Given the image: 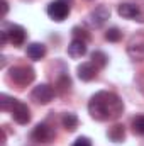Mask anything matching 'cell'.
Returning <instances> with one entry per match:
<instances>
[{
  "label": "cell",
  "instance_id": "6da1fadb",
  "mask_svg": "<svg viewBox=\"0 0 144 146\" xmlns=\"http://www.w3.org/2000/svg\"><path fill=\"white\" fill-rule=\"evenodd\" d=\"M124 104L119 99V95L112 92H97L90 102H88V112L95 121H115L122 115Z\"/></svg>",
  "mask_w": 144,
  "mask_h": 146
},
{
  "label": "cell",
  "instance_id": "7a4b0ae2",
  "mask_svg": "<svg viewBox=\"0 0 144 146\" xmlns=\"http://www.w3.org/2000/svg\"><path fill=\"white\" fill-rule=\"evenodd\" d=\"M10 78L17 85L26 87L36 78V73H34V68H31V66H15L10 70Z\"/></svg>",
  "mask_w": 144,
  "mask_h": 146
},
{
  "label": "cell",
  "instance_id": "3957f363",
  "mask_svg": "<svg viewBox=\"0 0 144 146\" xmlns=\"http://www.w3.org/2000/svg\"><path fill=\"white\" fill-rule=\"evenodd\" d=\"M68 14H70V5L65 3V2H61V0L51 2V3L48 5V15H49L53 21H56V22L65 21V19L68 17Z\"/></svg>",
  "mask_w": 144,
  "mask_h": 146
},
{
  "label": "cell",
  "instance_id": "277c9868",
  "mask_svg": "<svg viewBox=\"0 0 144 146\" xmlns=\"http://www.w3.org/2000/svg\"><path fill=\"white\" fill-rule=\"evenodd\" d=\"M31 97H32V100H36L37 104L46 106V104H49V102L53 100L54 90H53V87H49V85H46V83H41V85L34 87Z\"/></svg>",
  "mask_w": 144,
  "mask_h": 146
},
{
  "label": "cell",
  "instance_id": "5b68a950",
  "mask_svg": "<svg viewBox=\"0 0 144 146\" xmlns=\"http://www.w3.org/2000/svg\"><path fill=\"white\" fill-rule=\"evenodd\" d=\"M127 54L132 60H136V61H143L144 60V36L143 34H137V36H134L129 41Z\"/></svg>",
  "mask_w": 144,
  "mask_h": 146
},
{
  "label": "cell",
  "instance_id": "8992f818",
  "mask_svg": "<svg viewBox=\"0 0 144 146\" xmlns=\"http://www.w3.org/2000/svg\"><path fill=\"white\" fill-rule=\"evenodd\" d=\"M108 17H110V9H108L107 5H98L97 9H93L90 12L88 22H90L92 27H102L107 22Z\"/></svg>",
  "mask_w": 144,
  "mask_h": 146
},
{
  "label": "cell",
  "instance_id": "52a82bcc",
  "mask_svg": "<svg viewBox=\"0 0 144 146\" xmlns=\"http://www.w3.org/2000/svg\"><path fill=\"white\" fill-rule=\"evenodd\" d=\"M10 112H12V117L15 119V122H19V124H27L31 121V110H29V107L24 102L17 100V99H15Z\"/></svg>",
  "mask_w": 144,
  "mask_h": 146
},
{
  "label": "cell",
  "instance_id": "ba28073f",
  "mask_svg": "<svg viewBox=\"0 0 144 146\" xmlns=\"http://www.w3.org/2000/svg\"><path fill=\"white\" fill-rule=\"evenodd\" d=\"M53 138H54V131L48 124H37L32 131V139L37 143H49Z\"/></svg>",
  "mask_w": 144,
  "mask_h": 146
},
{
  "label": "cell",
  "instance_id": "9c48e42d",
  "mask_svg": "<svg viewBox=\"0 0 144 146\" xmlns=\"http://www.w3.org/2000/svg\"><path fill=\"white\" fill-rule=\"evenodd\" d=\"M7 34H9V41H10L14 46H20V44H24V41H26V29H24L22 26L10 24L9 29H7Z\"/></svg>",
  "mask_w": 144,
  "mask_h": 146
},
{
  "label": "cell",
  "instance_id": "30bf717a",
  "mask_svg": "<svg viewBox=\"0 0 144 146\" xmlns=\"http://www.w3.org/2000/svg\"><path fill=\"white\" fill-rule=\"evenodd\" d=\"M76 72H78V78H80V80L90 82V80H93V78L97 76V66H95L93 63H81V65L76 68Z\"/></svg>",
  "mask_w": 144,
  "mask_h": 146
},
{
  "label": "cell",
  "instance_id": "8fae6325",
  "mask_svg": "<svg viewBox=\"0 0 144 146\" xmlns=\"http://www.w3.org/2000/svg\"><path fill=\"white\" fill-rule=\"evenodd\" d=\"M87 53V42L81 39H73L68 46V54L71 58H81Z\"/></svg>",
  "mask_w": 144,
  "mask_h": 146
},
{
  "label": "cell",
  "instance_id": "7c38bea8",
  "mask_svg": "<svg viewBox=\"0 0 144 146\" xmlns=\"http://www.w3.org/2000/svg\"><path fill=\"white\" fill-rule=\"evenodd\" d=\"M117 12L124 19H136L139 15V7L134 5V3H120L119 9H117Z\"/></svg>",
  "mask_w": 144,
  "mask_h": 146
},
{
  "label": "cell",
  "instance_id": "4fadbf2b",
  "mask_svg": "<svg viewBox=\"0 0 144 146\" xmlns=\"http://www.w3.org/2000/svg\"><path fill=\"white\" fill-rule=\"evenodd\" d=\"M44 54H46V46L42 44V42H31L29 46H27V56L31 58V60H41V58H44Z\"/></svg>",
  "mask_w": 144,
  "mask_h": 146
},
{
  "label": "cell",
  "instance_id": "5bb4252c",
  "mask_svg": "<svg viewBox=\"0 0 144 146\" xmlns=\"http://www.w3.org/2000/svg\"><path fill=\"white\" fill-rule=\"evenodd\" d=\"M107 136L110 138V141H114V143H120V141L124 139V136H126L124 126H120V124L112 126V127L107 131Z\"/></svg>",
  "mask_w": 144,
  "mask_h": 146
},
{
  "label": "cell",
  "instance_id": "9a60e30c",
  "mask_svg": "<svg viewBox=\"0 0 144 146\" xmlns=\"http://www.w3.org/2000/svg\"><path fill=\"white\" fill-rule=\"evenodd\" d=\"M61 122H63V127L66 131H70V133H73L78 127V124H80V121H78V117L75 114H65L63 119H61Z\"/></svg>",
  "mask_w": 144,
  "mask_h": 146
},
{
  "label": "cell",
  "instance_id": "2e32d148",
  "mask_svg": "<svg viewBox=\"0 0 144 146\" xmlns=\"http://www.w3.org/2000/svg\"><path fill=\"white\" fill-rule=\"evenodd\" d=\"M92 63H93L97 68H104L108 63L107 54L102 53V51H93V53H92Z\"/></svg>",
  "mask_w": 144,
  "mask_h": 146
},
{
  "label": "cell",
  "instance_id": "e0dca14e",
  "mask_svg": "<svg viewBox=\"0 0 144 146\" xmlns=\"http://www.w3.org/2000/svg\"><path fill=\"white\" fill-rule=\"evenodd\" d=\"M120 37H122V33L117 27H110L107 33H105V39L110 41V42H117V41H120Z\"/></svg>",
  "mask_w": 144,
  "mask_h": 146
},
{
  "label": "cell",
  "instance_id": "ac0fdd59",
  "mask_svg": "<svg viewBox=\"0 0 144 146\" xmlns=\"http://www.w3.org/2000/svg\"><path fill=\"white\" fill-rule=\"evenodd\" d=\"M14 102H15V99L9 97V95H5V94L0 95V109L2 110H10L12 106H14Z\"/></svg>",
  "mask_w": 144,
  "mask_h": 146
},
{
  "label": "cell",
  "instance_id": "d6986e66",
  "mask_svg": "<svg viewBox=\"0 0 144 146\" xmlns=\"http://www.w3.org/2000/svg\"><path fill=\"white\" fill-rule=\"evenodd\" d=\"M132 129L137 134H144V115H139L132 121Z\"/></svg>",
  "mask_w": 144,
  "mask_h": 146
},
{
  "label": "cell",
  "instance_id": "ffe728a7",
  "mask_svg": "<svg viewBox=\"0 0 144 146\" xmlns=\"http://www.w3.org/2000/svg\"><path fill=\"white\" fill-rule=\"evenodd\" d=\"M58 87L65 92V90H68L70 87H71V80H70V76L68 75H63L61 78H59V82H58Z\"/></svg>",
  "mask_w": 144,
  "mask_h": 146
},
{
  "label": "cell",
  "instance_id": "44dd1931",
  "mask_svg": "<svg viewBox=\"0 0 144 146\" xmlns=\"http://www.w3.org/2000/svg\"><path fill=\"white\" fill-rule=\"evenodd\" d=\"M71 146H92V143H90V139H88V138L81 136V138H78V139H76Z\"/></svg>",
  "mask_w": 144,
  "mask_h": 146
},
{
  "label": "cell",
  "instance_id": "7402d4cb",
  "mask_svg": "<svg viewBox=\"0 0 144 146\" xmlns=\"http://www.w3.org/2000/svg\"><path fill=\"white\" fill-rule=\"evenodd\" d=\"M0 5H2V17H5V15H7V12H9V3H7L5 0H2V2H0Z\"/></svg>",
  "mask_w": 144,
  "mask_h": 146
},
{
  "label": "cell",
  "instance_id": "603a6c76",
  "mask_svg": "<svg viewBox=\"0 0 144 146\" xmlns=\"http://www.w3.org/2000/svg\"><path fill=\"white\" fill-rule=\"evenodd\" d=\"M61 2H65V3H68V5H71V2H73V0H61Z\"/></svg>",
  "mask_w": 144,
  "mask_h": 146
}]
</instances>
